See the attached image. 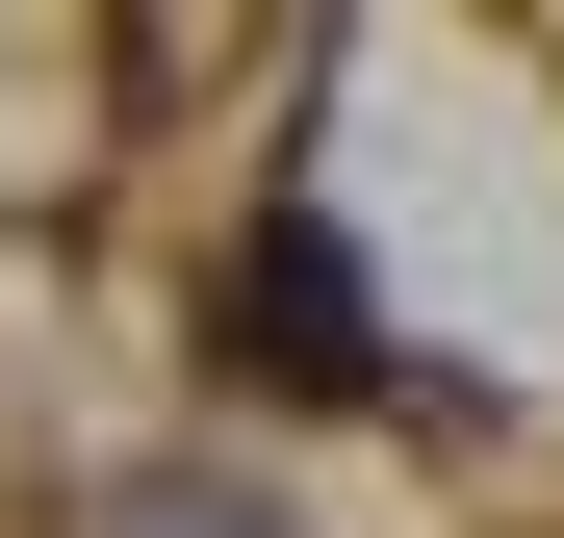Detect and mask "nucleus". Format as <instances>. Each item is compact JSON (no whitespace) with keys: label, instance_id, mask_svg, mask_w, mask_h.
<instances>
[{"label":"nucleus","instance_id":"1","mask_svg":"<svg viewBox=\"0 0 564 538\" xmlns=\"http://www.w3.org/2000/svg\"><path fill=\"white\" fill-rule=\"evenodd\" d=\"M257 359H282V385H359V359H386V333H359V256H334V231H257Z\"/></svg>","mask_w":564,"mask_h":538}]
</instances>
